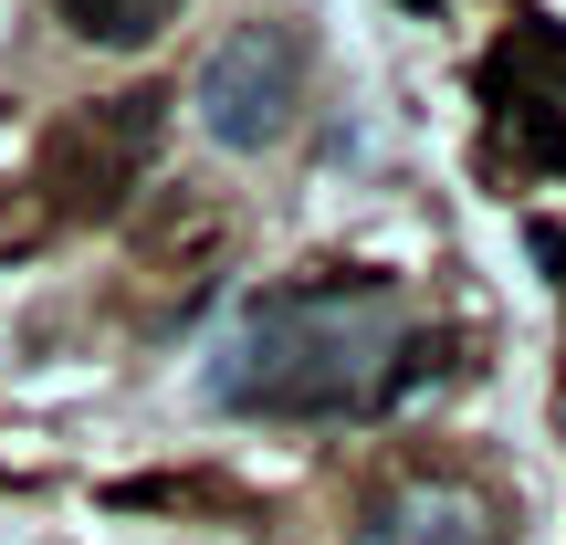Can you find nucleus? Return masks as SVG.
Listing matches in <instances>:
<instances>
[{
    "label": "nucleus",
    "mask_w": 566,
    "mask_h": 545,
    "mask_svg": "<svg viewBox=\"0 0 566 545\" xmlns=\"http://www.w3.org/2000/svg\"><path fill=\"white\" fill-rule=\"evenodd\" d=\"M525 252H535V263H546V283L566 294V221H525Z\"/></svg>",
    "instance_id": "obj_7"
},
{
    "label": "nucleus",
    "mask_w": 566,
    "mask_h": 545,
    "mask_svg": "<svg viewBox=\"0 0 566 545\" xmlns=\"http://www.w3.org/2000/svg\"><path fill=\"white\" fill-rule=\"evenodd\" d=\"M388 357H399V294L378 273H325L252 304L200 388L242 420H357L388 409Z\"/></svg>",
    "instance_id": "obj_1"
},
{
    "label": "nucleus",
    "mask_w": 566,
    "mask_h": 545,
    "mask_svg": "<svg viewBox=\"0 0 566 545\" xmlns=\"http://www.w3.org/2000/svg\"><path fill=\"white\" fill-rule=\"evenodd\" d=\"M179 11L189 0H53V21L74 42H95V53H137V42H158Z\"/></svg>",
    "instance_id": "obj_6"
},
{
    "label": "nucleus",
    "mask_w": 566,
    "mask_h": 545,
    "mask_svg": "<svg viewBox=\"0 0 566 545\" xmlns=\"http://www.w3.org/2000/svg\"><path fill=\"white\" fill-rule=\"evenodd\" d=\"M409 11H441V0H409Z\"/></svg>",
    "instance_id": "obj_8"
},
{
    "label": "nucleus",
    "mask_w": 566,
    "mask_h": 545,
    "mask_svg": "<svg viewBox=\"0 0 566 545\" xmlns=\"http://www.w3.org/2000/svg\"><path fill=\"white\" fill-rule=\"evenodd\" d=\"M158 137H168V95L158 84H126V95H84L42 126V158H32V189L53 221H116L137 200V179L158 168Z\"/></svg>",
    "instance_id": "obj_2"
},
{
    "label": "nucleus",
    "mask_w": 566,
    "mask_h": 545,
    "mask_svg": "<svg viewBox=\"0 0 566 545\" xmlns=\"http://www.w3.org/2000/svg\"><path fill=\"white\" fill-rule=\"evenodd\" d=\"M357 545H504V525H493V504L462 493V483H409L357 525Z\"/></svg>",
    "instance_id": "obj_5"
},
{
    "label": "nucleus",
    "mask_w": 566,
    "mask_h": 545,
    "mask_svg": "<svg viewBox=\"0 0 566 545\" xmlns=\"http://www.w3.org/2000/svg\"><path fill=\"white\" fill-rule=\"evenodd\" d=\"M221 252H231L221 210L210 200H168L158 221L137 231V304H147V325L200 315V304L221 294Z\"/></svg>",
    "instance_id": "obj_4"
},
{
    "label": "nucleus",
    "mask_w": 566,
    "mask_h": 545,
    "mask_svg": "<svg viewBox=\"0 0 566 545\" xmlns=\"http://www.w3.org/2000/svg\"><path fill=\"white\" fill-rule=\"evenodd\" d=\"M200 126L221 147H283V126L304 116V32L294 21H242V32H221L200 53Z\"/></svg>",
    "instance_id": "obj_3"
}]
</instances>
